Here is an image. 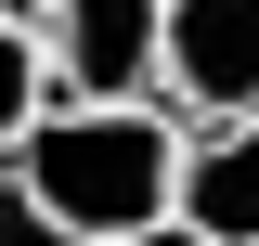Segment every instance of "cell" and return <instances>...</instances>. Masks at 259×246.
<instances>
[{
  "label": "cell",
  "instance_id": "obj_1",
  "mask_svg": "<svg viewBox=\"0 0 259 246\" xmlns=\"http://www.w3.org/2000/svg\"><path fill=\"white\" fill-rule=\"evenodd\" d=\"M0 169L65 220V233H117V220H156L182 182V104L168 91H52Z\"/></svg>",
  "mask_w": 259,
  "mask_h": 246
},
{
  "label": "cell",
  "instance_id": "obj_2",
  "mask_svg": "<svg viewBox=\"0 0 259 246\" xmlns=\"http://www.w3.org/2000/svg\"><path fill=\"white\" fill-rule=\"evenodd\" d=\"M156 91L182 117L259 104V0H156Z\"/></svg>",
  "mask_w": 259,
  "mask_h": 246
},
{
  "label": "cell",
  "instance_id": "obj_3",
  "mask_svg": "<svg viewBox=\"0 0 259 246\" xmlns=\"http://www.w3.org/2000/svg\"><path fill=\"white\" fill-rule=\"evenodd\" d=\"M52 91H156V0H39Z\"/></svg>",
  "mask_w": 259,
  "mask_h": 246
},
{
  "label": "cell",
  "instance_id": "obj_4",
  "mask_svg": "<svg viewBox=\"0 0 259 246\" xmlns=\"http://www.w3.org/2000/svg\"><path fill=\"white\" fill-rule=\"evenodd\" d=\"M168 208H182L207 246H259V104L182 130V182H168Z\"/></svg>",
  "mask_w": 259,
  "mask_h": 246
},
{
  "label": "cell",
  "instance_id": "obj_5",
  "mask_svg": "<svg viewBox=\"0 0 259 246\" xmlns=\"http://www.w3.org/2000/svg\"><path fill=\"white\" fill-rule=\"evenodd\" d=\"M52 104V52H39V13H0V143Z\"/></svg>",
  "mask_w": 259,
  "mask_h": 246
},
{
  "label": "cell",
  "instance_id": "obj_6",
  "mask_svg": "<svg viewBox=\"0 0 259 246\" xmlns=\"http://www.w3.org/2000/svg\"><path fill=\"white\" fill-rule=\"evenodd\" d=\"M0 246H78V233H65V220L39 208V194L13 182V169H0Z\"/></svg>",
  "mask_w": 259,
  "mask_h": 246
},
{
  "label": "cell",
  "instance_id": "obj_7",
  "mask_svg": "<svg viewBox=\"0 0 259 246\" xmlns=\"http://www.w3.org/2000/svg\"><path fill=\"white\" fill-rule=\"evenodd\" d=\"M78 246H207V233H194L182 208H156V220H117V233H78Z\"/></svg>",
  "mask_w": 259,
  "mask_h": 246
},
{
  "label": "cell",
  "instance_id": "obj_8",
  "mask_svg": "<svg viewBox=\"0 0 259 246\" xmlns=\"http://www.w3.org/2000/svg\"><path fill=\"white\" fill-rule=\"evenodd\" d=\"M0 13H39V0H0Z\"/></svg>",
  "mask_w": 259,
  "mask_h": 246
}]
</instances>
